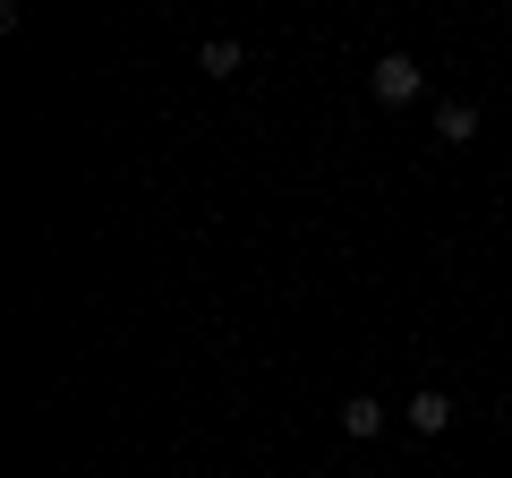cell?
<instances>
[{"mask_svg": "<svg viewBox=\"0 0 512 478\" xmlns=\"http://www.w3.org/2000/svg\"><path fill=\"white\" fill-rule=\"evenodd\" d=\"M402 419L419 427V436H444V427H453V393H444V385H419V393L402 402Z\"/></svg>", "mask_w": 512, "mask_h": 478, "instance_id": "7a4b0ae2", "label": "cell"}, {"mask_svg": "<svg viewBox=\"0 0 512 478\" xmlns=\"http://www.w3.org/2000/svg\"><path fill=\"white\" fill-rule=\"evenodd\" d=\"M436 137H444V146H470V137H478V111L470 103H436Z\"/></svg>", "mask_w": 512, "mask_h": 478, "instance_id": "3957f363", "label": "cell"}, {"mask_svg": "<svg viewBox=\"0 0 512 478\" xmlns=\"http://www.w3.org/2000/svg\"><path fill=\"white\" fill-rule=\"evenodd\" d=\"M342 427H350V436H384V402H376V393H350V402H342Z\"/></svg>", "mask_w": 512, "mask_h": 478, "instance_id": "277c9868", "label": "cell"}, {"mask_svg": "<svg viewBox=\"0 0 512 478\" xmlns=\"http://www.w3.org/2000/svg\"><path fill=\"white\" fill-rule=\"evenodd\" d=\"M419 86H427V77H419V60H410V52H384L376 77H367V94H376V103H419Z\"/></svg>", "mask_w": 512, "mask_h": 478, "instance_id": "6da1fadb", "label": "cell"}, {"mask_svg": "<svg viewBox=\"0 0 512 478\" xmlns=\"http://www.w3.org/2000/svg\"><path fill=\"white\" fill-rule=\"evenodd\" d=\"M239 60H248V52H239V35H214V43L197 52V69H205V77H239Z\"/></svg>", "mask_w": 512, "mask_h": 478, "instance_id": "5b68a950", "label": "cell"}]
</instances>
